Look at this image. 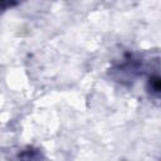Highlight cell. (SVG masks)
<instances>
[{
	"instance_id": "obj_1",
	"label": "cell",
	"mask_w": 161,
	"mask_h": 161,
	"mask_svg": "<svg viewBox=\"0 0 161 161\" xmlns=\"http://www.w3.org/2000/svg\"><path fill=\"white\" fill-rule=\"evenodd\" d=\"M40 160H42L40 151L33 147H26L25 150L20 151V153L18 155V161H40Z\"/></svg>"
},
{
	"instance_id": "obj_2",
	"label": "cell",
	"mask_w": 161,
	"mask_h": 161,
	"mask_svg": "<svg viewBox=\"0 0 161 161\" xmlns=\"http://www.w3.org/2000/svg\"><path fill=\"white\" fill-rule=\"evenodd\" d=\"M147 91L155 97H161V77L153 75L147 82Z\"/></svg>"
}]
</instances>
